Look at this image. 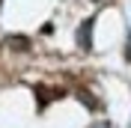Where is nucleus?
I'll return each mask as SVG.
<instances>
[{
	"instance_id": "obj_2",
	"label": "nucleus",
	"mask_w": 131,
	"mask_h": 128,
	"mask_svg": "<svg viewBox=\"0 0 131 128\" xmlns=\"http://www.w3.org/2000/svg\"><path fill=\"white\" fill-rule=\"evenodd\" d=\"M78 42H81V48H83V51H90V21H83L81 33H78Z\"/></svg>"
},
{
	"instance_id": "obj_3",
	"label": "nucleus",
	"mask_w": 131,
	"mask_h": 128,
	"mask_svg": "<svg viewBox=\"0 0 131 128\" xmlns=\"http://www.w3.org/2000/svg\"><path fill=\"white\" fill-rule=\"evenodd\" d=\"M78 98H81V101H83V107H90V110H98V107H101V104H98L95 98H90L86 92H78Z\"/></svg>"
},
{
	"instance_id": "obj_1",
	"label": "nucleus",
	"mask_w": 131,
	"mask_h": 128,
	"mask_svg": "<svg viewBox=\"0 0 131 128\" xmlns=\"http://www.w3.org/2000/svg\"><path fill=\"white\" fill-rule=\"evenodd\" d=\"M6 48L15 51V54H30L33 42L27 39V36H9V39H6Z\"/></svg>"
}]
</instances>
